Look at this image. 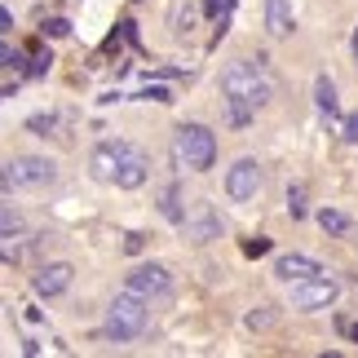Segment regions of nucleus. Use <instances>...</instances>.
<instances>
[{"label":"nucleus","instance_id":"393cba45","mask_svg":"<svg viewBox=\"0 0 358 358\" xmlns=\"http://www.w3.org/2000/svg\"><path fill=\"white\" fill-rule=\"evenodd\" d=\"M133 98H137V102H173V93L164 89V85H146L142 93H133Z\"/></svg>","mask_w":358,"mask_h":358},{"label":"nucleus","instance_id":"ddd939ff","mask_svg":"<svg viewBox=\"0 0 358 358\" xmlns=\"http://www.w3.org/2000/svg\"><path fill=\"white\" fill-rule=\"evenodd\" d=\"M266 31L274 40H287L296 31V18H292V5H287V0H266Z\"/></svg>","mask_w":358,"mask_h":358},{"label":"nucleus","instance_id":"aec40b11","mask_svg":"<svg viewBox=\"0 0 358 358\" xmlns=\"http://www.w3.org/2000/svg\"><path fill=\"white\" fill-rule=\"evenodd\" d=\"M203 13H208L213 22H226L230 13H235V0H203Z\"/></svg>","mask_w":358,"mask_h":358},{"label":"nucleus","instance_id":"dca6fc26","mask_svg":"<svg viewBox=\"0 0 358 358\" xmlns=\"http://www.w3.org/2000/svg\"><path fill=\"white\" fill-rule=\"evenodd\" d=\"M159 217L164 222H173V226H182V217H186V203H182V186L169 182L159 190Z\"/></svg>","mask_w":358,"mask_h":358},{"label":"nucleus","instance_id":"6e6552de","mask_svg":"<svg viewBox=\"0 0 358 358\" xmlns=\"http://www.w3.org/2000/svg\"><path fill=\"white\" fill-rule=\"evenodd\" d=\"M71 279H76V266H66V261H49V266H40L31 274V292L53 301V296H62L66 287H71Z\"/></svg>","mask_w":358,"mask_h":358},{"label":"nucleus","instance_id":"4468645a","mask_svg":"<svg viewBox=\"0 0 358 358\" xmlns=\"http://www.w3.org/2000/svg\"><path fill=\"white\" fill-rule=\"evenodd\" d=\"M36 239L40 235H27V226L22 230H0V261H22L36 248Z\"/></svg>","mask_w":358,"mask_h":358},{"label":"nucleus","instance_id":"b1692460","mask_svg":"<svg viewBox=\"0 0 358 358\" xmlns=\"http://www.w3.org/2000/svg\"><path fill=\"white\" fill-rule=\"evenodd\" d=\"M27 129H31L36 137H49L53 129H58V115H31V120H27Z\"/></svg>","mask_w":358,"mask_h":358},{"label":"nucleus","instance_id":"72a5a7b5","mask_svg":"<svg viewBox=\"0 0 358 358\" xmlns=\"http://www.w3.org/2000/svg\"><path fill=\"white\" fill-rule=\"evenodd\" d=\"M341 332H345L350 341H358V323H350V319H341Z\"/></svg>","mask_w":358,"mask_h":358},{"label":"nucleus","instance_id":"c756f323","mask_svg":"<svg viewBox=\"0 0 358 358\" xmlns=\"http://www.w3.org/2000/svg\"><path fill=\"white\" fill-rule=\"evenodd\" d=\"M45 36L66 40V36H71V22H66V18H49V22H45Z\"/></svg>","mask_w":358,"mask_h":358},{"label":"nucleus","instance_id":"7ed1b4c3","mask_svg":"<svg viewBox=\"0 0 358 358\" xmlns=\"http://www.w3.org/2000/svg\"><path fill=\"white\" fill-rule=\"evenodd\" d=\"M173 150H177V159H182L190 173H208L217 164V133L208 129V124H182Z\"/></svg>","mask_w":358,"mask_h":358},{"label":"nucleus","instance_id":"473e14b6","mask_svg":"<svg viewBox=\"0 0 358 358\" xmlns=\"http://www.w3.org/2000/svg\"><path fill=\"white\" fill-rule=\"evenodd\" d=\"M9 27H13V13L0 5V36H9Z\"/></svg>","mask_w":358,"mask_h":358},{"label":"nucleus","instance_id":"0eeeda50","mask_svg":"<svg viewBox=\"0 0 358 358\" xmlns=\"http://www.w3.org/2000/svg\"><path fill=\"white\" fill-rule=\"evenodd\" d=\"M182 230H186L190 243H213L222 235V217H217L213 203H190L186 217H182Z\"/></svg>","mask_w":358,"mask_h":358},{"label":"nucleus","instance_id":"412c9836","mask_svg":"<svg viewBox=\"0 0 358 358\" xmlns=\"http://www.w3.org/2000/svg\"><path fill=\"white\" fill-rule=\"evenodd\" d=\"M252 106H243V102H226V120L235 124V129H243V124H252Z\"/></svg>","mask_w":358,"mask_h":358},{"label":"nucleus","instance_id":"cd10ccee","mask_svg":"<svg viewBox=\"0 0 358 358\" xmlns=\"http://www.w3.org/2000/svg\"><path fill=\"white\" fill-rule=\"evenodd\" d=\"M0 190H22L18 169H13V159H9V164H0Z\"/></svg>","mask_w":358,"mask_h":358},{"label":"nucleus","instance_id":"f03ea898","mask_svg":"<svg viewBox=\"0 0 358 358\" xmlns=\"http://www.w3.org/2000/svg\"><path fill=\"white\" fill-rule=\"evenodd\" d=\"M146 319H150V301L124 287L111 301V310H106V336L111 341H137L146 332Z\"/></svg>","mask_w":358,"mask_h":358},{"label":"nucleus","instance_id":"2eb2a0df","mask_svg":"<svg viewBox=\"0 0 358 358\" xmlns=\"http://www.w3.org/2000/svg\"><path fill=\"white\" fill-rule=\"evenodd\" d=\"M314 106H319V115H327V120H336V115H341L336 80H332V76H314Z\"/></svg>","mask_w":358,"mask_h":358},{"label":"nucleus","instance_id":"4be33fe9","mask_svg":"<svg viewBox=\"0 0 358 358\" xmlns=\"http://www.w3.org/2000/svg\"><path fill=\"white\" fill-rule=\"evenodd\" d=\"M49 66H53V53L49 49H36L31 62H27V76H49Z\"/></svg>","mask_w":358,"mask_h":358},{"label":"nucleus","instance_id":"a211bd4d","mask_svg":"<svg viewBox=\"0 0 358 358\" xmlns=\"http://www.w3.org/2000/svg\"><path fill=\"white\" fill-rule=\"evenodd\" d=\"M22 49H13L5 36H0V71H22Z\"/></svg>","mask_w":358,"mask_h":358},{"label":"nucleus","instance_id":"9b49d317","mask_svg":"<svg viewBox=\"0 0 358 358\" xmlns=\"http://www.w3.org/2000/svg\"><path fill=\"white\" fill-rule=\"evenodd\" d=\"M124 146L129 142H98L93 146V155H89V169H93V177L98 182H115V169H120V155H124Z\"/></svg>","mask_w":358,"mask_h":358},{"label":"nucleus","instance_id":"a878e982","mask_svg":"<svg viewBox=\"0 0 358 358\" xmlns=\"http://www.w3.org/2000/svg\"><path fill=\"white\" fill-rule=\"evenodd\" d=\"M248 327H252V332H266V327H274V314H270V306H261V310H252V314H248Z\"/></svg>","mask_w":358,"mask_h":358},{"label":"nucleus","instance_id":"39448f33","mask_svg":"<svg viewBox=\"0 0 358 358\" xmlns=\"http://www.w3.org/2000/svg\"><path fill=\"white\" fill-rule=\"evenodd\" d=\"M124 287L129 292H137V296H164L173 287V270L169 266H159V261H146V266H137V270H129V279H124Z\"/></svg>","mask_w":358,"mask_h":358},{"label":"nucleus","instance_id":"f3484780","mask_svg":"<svg viewBox=\"0 0 358 358\" xmlns=\"http://www.w3.org/2000/svg\"><path fill=\"white\" fill-rule=\"evenodd\" d=\"M319 226H323V235H336V239H345L350 230H354V222H350L341 208H323V213H319Z\"/></svg>","mask_w":358,"mask_h":358},{"label":"nucleus","instance_id":"f257e3e1","mask_svg":"<svg viewBox=\"0 0 358 358\" xmlns=\"http://www.w3.org/2000/svg\"><path fill=\"white\" fill-rule=\"evenodd\" d=\"M222 93H226V102H243V106H252V111H261V106L274 98V85L266 76V58L230 62L222 71Z\"/></svg>","mask_w":358,"mask_h":358},{"label":"nucleus","instance_id":"c85d7f7f","mask_svg":"<svg viewBox=\"0 0 358 358\" xmlns=\"http://www.w3.org/2000/svg\"><path fill=\"white\" fill-rule=\"evenodd\" d=\"M270 248H274V243H270L266 235H257V239H243V257H266Z\"/></svg>","mask_w":358,"mask_h":358},{"label":"nucleus","instance_id":"9d476101","mask_svg":"<svg viewBox=\"0 0 358 358\" xmlns=\"http://www.w3.org/2000/svg\"><path fill=\"white\" fill-rule=\"evenodd\" d=\"M310 274H323V266L314 257H306V252H283L279 261H274V279H283L287 287L301 283V279H310Z\"/></svg>","mask_w":358,"mask_h":358},{"label":"nucleus","instance_id":"423d86ee","mask_svg":"<svg viewBox=\"0 0 358 358\" xmlns=\"http://www.w3.org/2000/svg\"><path fill=\"white\" fill-rule=\"evenodd\" d=\"M257 190H261V164L248 159V155L235 159L230 173H226V195L235 203H248V199H257Z\"/></svg>","mask_w":358,"mask_h":358},{"label":"nucleus","instance_id":"5701e85b","mask_svg":"<svg viewBox=\"0 0 358 358\" xmlns=\"http://www.w3.org/2000/svg\"><path fill=\"white\" fill-rule=\"evenodd\" d=\"M146 243H150L146 230H129V235H124V252H129V257H142V252H146Z\"/></svg>","mask_w":358,"mask_h":358},{"label":"nucleus","instance_id":"7c9ffc66","mask_svg":"<svg viewBox=\"0 0 358 358\" xmlns=\"http://www.w3.org/2000/svg\"><path fill=\"white\" fill-rule=\"evenodd\" d=\"M0 230H22V217L13 208H5V203H0Z\"/></svg>","mask_w":358,"mask_h":358},{"label":"nucleus","instance_id":"bb28decb","mask_svg":"<svg viewBox=\"0 0 358 358\" xmlns=\"http://www.w3.org/2000/svg\"><path fill=\"white\" fill-rule=\"evenodd\" d=\"M341 142H345V146H358V111L341 120Z\"/></svg>","mask_w":358,"mask_h":358},{"label":"nucleus","instance_id":"6ab92c4d","mask_svg":"<svg viewBox=\"0 0 358 358\" xmlns=\"http://www.w3.org/2000/svg\"><path fill=\"white\" fill-rule=\"evenodd\" d=\"M306 213H310V203H306V186H292V190H287V217H292V222H301Z\"/></svg>","mask_w":358,"mask_h":358},{"label":"nucleus","instance_id":"20e7f679","mask_svg":"<svg viewBox=\"0 0 358 358\" xmlns=\"http://www.w3.org/2000/svg\"><path fill=\"white\" fill-rule=\"evenodd\" d=\"M336 296H341V279H336V274H327V270L292 283V310H306V314L336 306Z\"/></svg>","mask_w":358,"mask_h":358},{"label":"nucleus","instance_id":"2f4dec72","mask_svg":"<svg viewBox=\"0 0 358 358\" xmlns=\"http://www.w3.org/2000/svg\"><path fill=\"white\" fill-rule=\"evenodd\" d=\"M120 36L129 40L133 49H142V36H137V22H133V18H124V22H120Z\"/></svg>","mask_w":358,"mask_h":358},{"label":"nucleus","instance_id":"1a4fd4ad","mask_svg":"<svg viewBox=\"0 0 358 358\" xmlns=\"http://www.w3.org/2000/svg\"><path fill=\"white\" fill-rule=\"evenodd\" d=\"M146 177H150V155L142 146H124V155H120V169H115V186L120 190H137V186H146Z\"/></svg>","mask_w":358,"mask_h":358},{"label":"nucleus","instance_id":"f8f14e48","mask_svg":"<svg viewBox=\"0 0 358 358\" xmlns=\"http://www.w3.org/2000/svg\"><path fill=\"white\" fill-rule=\"evenodd\" d=\"M13 169H18L22 190H27V186H49L53 177H58L53 159H40V155H22V159H13Z\"/></svg>","mask_w":358,"mask_h":358},{"label":"nucleus","instance_id":"f704fd0d","mask_svg":"<svg viewBox=\"0 0 358 358\" xmlns=\"http://www.w3.org/2000/svg\"><path fill=\"white\" fill-rule=\"evenodd\" d=\"M354 58H358V31H354Z\"/></svg>","mask_w":358,"mask_h":358}]
</instances>
